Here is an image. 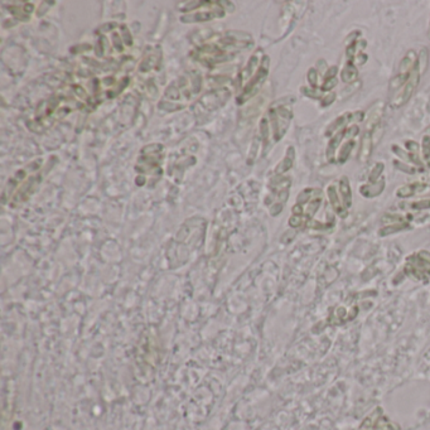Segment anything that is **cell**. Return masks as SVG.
Masks as SVG:
<instances>
[{"label":"cell","mask_w":430,"mask_h":430,"mask_svg":"<svg viewBox=\"0 0 430 430\" xmlns=\"http://www.w3.org/2000/svg\"><path fill=\"white\" fill-rule=\"evenodd\" d=\"M254 42L250 34L242 32H227L223 36L211 40L210 43L201 46L196 52V58L203 65L215 66L233 58L236 52L242 48H249Z\"/></svg>","instance_id":"6da1fadb"},{"label":"cell","mask_w":430,"mask_h":430,"mask_svg":"<svg viewBox=\"0 0 430 430\" xmlns=\"http://www.w3.org/2000/svg\"><path fill=\"white\" fill-rule=\"evenodd\" d=\"M42 176L39 173L25 174V170L18 172L16 176L10 178L9 186L6 187L5 193L9 197V206L17 207L22 204L33 195V192L39 186Z\"/></svg>","instance_id":"7a4b0ae2"},{"label":"cell","mask_w":430,"mask_h":430,"mask_svg":"<svg viewBox=\"0 0 430 430\" xmlns=\"http://www.w3.org/2000/svg\"><path fill=\"white\" fill-rule=\"evenodd\" d=\"M291 118H293V111L289 105L287 104L279 105L278 102L271 105L268 114V123H269V127H271L272 136L275 142H279L287 133Z\"/></svg>","instance_id":"3957f363"},{"label":"cell","mask_w":430,"mask_h":430,"mask_svg":"<svg viewBox=\"0 0 430 430\" xmlns=\"http://www.w3.org/2000/svg\"><path fill=\"white\" fill-rule=\"evenodd\" d=\"M404 272L416 282L427 283L430 280V252L427 250L419 251L406 259Z\"/></svg>","instance_id":"277c9868"},{"label":"cell","mask_w":430,"mask_h":430,"mask_svg":"<svg viewBox=\"0 0 430 430\" xmlns=\"http://www.w3.org/2000/svg\"><path fill=\"white\" fill-rule=\"evenodd\" d=\"M161 154H163V145L153 144L143 149L140 153V158L136 163V170L142 174H152L158 176L161 174Z\"/></svg>","instance_id":"5b68a950"},{"label":"cell","mask_w":430,"mask_h":430,"mask_svg":"<svg viewBox=\"0 0 430 430\" xmlns=\"http://www.w3.org/2000/svg\"><path fill=\"white\" fill-rule=\"evenodd\" d=\"M269 65H270V58L269 56H264L261 59V63L257 68V71L252 74V77L249 80V82L244 86L242 89V93L238 97V104H244V102L248 101L249 99L254 96L257 91L260 90V87L263 86V84L265 82L268 74H269Z\"/></svg>","instance_id":"8992f818"},{"label":"cell","mask_w":430,"mask_h":430,"mask_svg":"<svg viewBox=\"0 0 430 430\" xmlns=\"http://www.w3.org/2000/svg\"><path fill=\"white\" fill-rule=\"evenodd\" d=\"M420 77L421 74L420 71H419L418 63H416V66H415L414 70H412V73H410L409 80L406 81V84L402 86V90L400 91L393 100H391L390 102L391 108H401V106L405 105L406 102L410 100V97L412 96V93L415 92V90H416V87H418L419 82H420Z\"/></svg>","instance_id":"52a82bcc"},{"label":"cell","mask_w":430,"mask_h":430,"mask_svg":"<svg viewBox=\"0 0 430 430\" xmlns=\"http://www.w3.org/2000/svg\"><path fill=\"white\" fill-rule=\"evenodd\" d=\"M397 425L391 423L382 412L381 408H377L370 416L362 421L361 427L357 430H397Z\"/></svg>","instance_id":"ba28073f"},{"label":"cell","mask_w":430,"mask_h":430,"mask_svg":"<svg viewBox=\"0 0 430 430\" xmlns=\"http://www.w3.org/2000/svg\"><path fill=\"white\" fill-rule=\"evenodd\" d=\"M226 1H218L217 5L215 6L214 9H211L210 12H198L195 13V14H187V16H183L180 18L183 23H197V22H207L214 18H221V17L225 16V5Z\"/></svg>","instance_id":"9c48e42d"},{"label":"cell","mask_w":430,"mask_h":430,"mask_svg":"<svg viewBox=\"0 0 430 430\" xmlns=\"http://www.w3.org/2000/svg\"><path fill=\"white\" fill-rule=\"evenodd\" d=\"M356 314H357L356 306L352 308L351 312L344 309L343 306H340V308H336V309L333 310V313H332L331 317H329L328 319V323L331 325H340L343 324V323L348 322V321H351L352 318H355Z\"/></svg>","instance_id":"30bf717a"},{"label":"cell","mask_w":430,"mask_h":430,"mask_svg":"<svg viewBox=\"0 0 430 430\" xmlns=\"http://www.w3.org/2000/svg\"><path fill=\"white\" fill-rule=\"evenodd\" d=\"M372 148H374V142H372V135L371 133L365 131L362 135V139H361V146H359V152L357 158L361 163H365L370 159L372 153Z\"/></svg>","instance_id":"8fae6325"},{"label":"cell","mask_w":430,"mask_h":430,"mask_svg":"<svg viewBox=\"0 0 430 430\" xmlns=\"http://www.w3.org/2000/svg\"><path fill=\"white\" fill-rule=\"evenodd\" d=\"M385 188V179L381 177L377 182L375 183H368L365 184L359 188V193L365 197V198H374V197H377L378 195L382 193Z\"/></svg>","instance_id":"7c38bea8"},{"label":"cell","mask_w":430,"mask_h":430,"mask_svg":"<svg viewBox=\"0 0 430 430\" xmlns=\"http://www.w3.org/2000/svg\"><path fill=\"white\" fill-rule=\"evenodd\" d=\"M327 195H328V199H329V203H331L332 208L333 211L336 212L337 215H340V217H346L347 216V210L344 208V206L340 203V199L338 197V192L336 187L334 186H329L327 188Z\"/></svg>","instance_id":"4fadbf2b"},{"label":"cell","mask_w":430,"mask_h":430,"mask_svg":"<svg viewBox=\"0 0 430 430\" xmlns=\"http://www.w3.org/2000/svg\"><path fill=\"white\" fill-rule=\"evenodd\" d=\"M382 115H384V102L380 101L378 102V108H375L371 114L368 115V120L365 125V131L372 133L375 127L380 125Z\"/></svg>","instance_id":"5bb4252c"},{"label":"cell","mask_w":430,"mask_h":430,"mask_svg":"<svg viewBox=\"0 0 430 430\" xmlns=\"http://www.w3.org/2000/svg\"><path fill=\"white\" fill-rule=\"evenodd\" d=\"M340 195L342 202H343V206L346 210L351 208L352 206V189H351L350 180L346 176H343L340 180Z\"/></svg>","instance_id":"9a60e30c"},{"label":"cell","mask_w":430,"mask_h":430,"mask_svg":"<svg viewBox=\"0 0 430 430\" xmlns=\"http://www.w3.org/2000/svg\"><path fill=\"white\" fill-rule=\"evenodd\" d=\"M425 188H428L427 184L424 183H412V184H406V186L400 187L396 191V196L400 198H409L416 195L418 192H423Z\"/></svg>","instance_id":"2e32d148"},{"label":"cell","mask_w":430,"mask_h":430,"mask_svg":"<svg viewBox=\"0 0 430 430\" xmlns=\"http://www.w3.org/2000/svg\"><path fill=\"white\" fill-rule=\"evenodd\" d=\"M344 138V129L343 130L338 131V133L334 134L333 138H331L328 143V146H327V152H325V155H327V159H328L329 163H333L336 161V152H337L338 146H340V142L342 139Z\"/></svg>","instance_id":"e0dca14e"},{"label":"cell","mask_w":430,"mask_h":430,"mask_svg":"<svg viewBox=\"0 0 430 430\" xmlns=\"http://www.w3.org/2000/svg\"><path fill=\"white\" fill-rule=\"evenodd\" d=\"M357 77H358V70L355 65H353L352 61H348L344 66V68L340 72V78L346 84H353L356 82Z\"/></svg>","instance_id":"ac0fdd59"},{"label":"cell","mask_w":430,"mask_h":430,"mask_svg":"<svg viewBox=\"0 0 430 430\" xmlns=\"http://www.w3.org/2000/svg\"><path fill=\"white\" fill-rule=\"evenodd\" d=\"M391 149H393V152L395 153L399 158H401L402 161H405L408 164L409 163H412V164L419 165L420 168H423V163H421V161L418 158V155L416 154H412V153L405 152V150H402V149L397 145H393V148Z\"/></svg>","instance_id":"d6986e66"},{"label":"cell","mask_w":430,"mask_h":430,"mask_svg":"<svg viewBox=\"0 0 430 430\" xmlns=\"http://www.w3.org/2000/svg\"><path fill=\"white\" fill-rule=\"evenodd\" d=\"M295 158V150L293 146H289L288 150H287V157L284 158V161L280 163V164L276 167L275 172L276 174H284L285 172H288L291 167H293V163H294Z\"/></svg>","instance_id":"ffe728a7"},{"label":"cell","mask_w":430,"mask_h":430,"mask_svg":"<svg viewBox=\"0 0 430 430\" xmlns=\"http://www.w3.org/2000/svg\"><path fill=\"white\" fill-rule=\"evenodd\" d=\"M410 229V225L409 222H402V223H396V225H389V226H385L378 231V235L381 237H385L387 235H393V233H396V232L404 231V230Z\"/></svg>","instance_id":"44dd1931"},{"label":"cell","mask_w":430,"mask_h":430,"mask_svg":"<svg viewBox=\"0 0 430 430\" xmlns=\"http://www.w3.org/2000/svg\"><path fill=\"white\" fill-rule=\"evenodd\" d=\"M346 124H347V115L340 116V118L336 119V120L329 125L327 131H325V136H328L329 138V136L333 135V133H336L337 130L338 131L343 130V129H346Z\"/></svg>","instance_id":"7402d4cb"},{"label":"cell","mask_w":430,"mask_h":430,"mask_svg":"<svg viewBox=\"0 0 430 430\" xmlns=\"http://www.w3.org/2000/svg\"><path fill=\"white\" fill-rule=\"evenodd\" d=\"M353 146H355V142H353V140H350V142H347L346 144H344V145L340 148V154H338V159H337L340 164H343V163H346L347 159L350 158V154H351V152H352Z\"/></svg>","instance_id":"603a6c76"},{"label":"cell","mask_w":430,"mask_h":430,"mask_svg":"<svg viewBox=\"0 0 430 430\" xmlns=\"http://www.w3.org/2000/svg\"><path fill=\"white\" fill-rule=\"evenodd\" d=\"M409 220V216L408 218H404L402 216L400 215H395V214H386L382 216L381 218V222L389 226V225H396V223H402V222H408Z\"/></svg>","instance_id":"cb8c5ba5"},{"label":"cell","mask_w":430,"mask_h":430,"mask_svg":"<svg viewBox=\"0 0 430 430\" xmlns=\"http://www.w3.org/2000/svg\"><path fill=\"white\" fill-rule=\"evenodd\" d=\"M401 207H405L404 210H409V208H412V210H416V211L428 210V208H430V198L420 199V201L412 202V203H402Z\"/></svg>","instance_id":"d4e9b609"},{"label":"cell","mask_w":430,"mask_h":430,"mask_svg":"<svg viewBox=\"0 0 430 430\" xmlns=\"http://www.w3.org/2000/svg\"><path fill=\"white\" fill-rule=\"evenodd\" d=\"M384 168H385V164L382 163V161H378V163H376V164L374 165V168H372L371 172H370V176H368V182L370 183L377 182V180L381 178V174H382V172H384Z\"/></svg>","instance_id":"484cf974"},{"label":"cell","mask_w":430,"mask_h":430,"mask_svg":"<svg viewBox=\"0 0 430 430\" xmlns=\"http://www.w3.org/2000/svg\"><path fill=\"white\" fill-rule=\"evenodd\" d=\"M428 63H429V54H428V51L427 48H423L419 53V57H418V67H419V71H420V74L423 76L424 72L427 71V67H428Z\"/></svg>","instance_id":"4316f807"},{"label":"cell","mask_w":430,"mask_h":430,"mask_svg":"<svg viewBox=\"0 0 430 430\" xmlns=\"http://www.w3.org/2000/svg\"><path fill=\"white\" fill-rule=\"evenodd\" d=\"M421 155H423V159L428 161V164L430 165V136L424 135L423 136V142H421Z\"/></svg>","instance_id":"83f0119b"},{"label":"cell","mask_w":430,"mask_h":430,"mask_svg":"<svg viewBox=\"0 0 430 430\" xmlns=\"http://www.w3.org/2000/svg\"><path fill=\"white\" fill-rule=\"evenodd\" d=\"M302 93L305 95L306 97H310V99L318 100L322 99V91L318 90V89H313V87H302Z\"/></svg>","instance_id":"f1b7e54d"},{"label":"cell","mask_w":430,"mask_h":430,"mask_svg":"<svg viewBox=\"0 0 430 430\" xmlns=\"http://www.w3.org/2000/svg\"><path fill=\"white\" fill-rule=\"evenodd\" d=\"M306 80L309 82L310 87L313 89H317L318 87V72H317L316 68H310L308 73H306Z\"/></svg>","instance_id":"f546056e"},{"label":"cell","mask_w":430,"mask_h":430,"mask_svg":"<svg viewBox=\"0 0 430 430\" xmlns=\"http://www.w3.org/2000/svg\"><path fill=\"white\" fill-rule=\"evenodd\" d=\"M337 85H338V77L327 78V80H324V82H323L322 87H321V91H322V92H328V91L333 90Z\"/></svg>","instance_id":"4dcf8cb0"},{"label":"cell","mask_w":430,"mask_h":430,"mask_svg":"<svg viewBox=\"0 0 430 430\" xmlns=\"http://www.w3.org/2000/svg\"><path fill=\"white\" fill-rule=\"evenodd\" d=\"M304 225H306L304 217L291 216L290 218H289V226H290L291 229H299V227L304 226Z\"/></svg>","instance_id":"1f68e13d"},{"label":"cell","mask_w":430,"mask_h":430,"mask_svg":"<svg viewBox=\"0 0 430 430\" xmlns=\"http://www.w3.org/2000/svg\"><path fill=\"white\" fill-rule=\"evenodd\" d=\"M394 165H395V167H396L399 170L404 172V173L415 174V172H416V169H415V168L412 167V165L405 164V163H402V161H394Z\"/></svg>","instance_id":"d6a6232c"},{"label":"cell","mask_w":430,"mask_h":430,"mask_svg":"<svg viewBox=\"0 0 430 430\" xmlns=\"http://www.w3.org/2000/svg\"><path fill=\"white\" fill-rule=\"evenodd\" d=\"M359 86H361V81H356V82H353V84L350 85V87L347 86V89H344V90L342 91V93H340V97H343L344 99V97L351 96V95H352L355 91L358 90Z\"/></svg>","instance_id":"836d02e7"},{"label":"cell","mask_w":430,"mask_h":430,"mask_svg":"<svg viewBox=\"0 0 430 430\" xmlns=\"http://www.w3.org/2000/svg\"><path fill=\"white\" fill-rule=\"evenodd\" d=\"M336 96H337V95H336L334 92L327 93L325 96H323L322 99H321V106H322V108H328L329 105H332V104L334 102Z\"/></svg>","instance_id":"e575fe53"},{"label":"cell","mask_w":430,"mask_h":430,"mask_svg":"<svg viewBox=\"0 0 430 430\" xmlns=\"http://www.w3.org/2000/svg\"><path fill=\"white\" fill-rule=\"evenodd\" d=\"M358 133H359V127L357 126V125H352V126L346 127V129H344V138H346V139H352V138H355L356 135H358Z\"/></svg>","instance_id":"d590c367"},{"label":"cell","mask_w":430,"mask_h":430,"mask_svg":"<svg viewBox=\"0 0 430 430\" xmlns=\"http://www.w3.org/2000/svg\"><path fill=\"white\" fill-rule=\"evenodd\" d=\"M367 59H368V56L367 54H366V53H358V54H356V56H355V58H353V65L356 66V67H359V66H362V65H365L366 62H367Z\"/></svg>","instance_id":"8d00e7d4"},{"label":"cell","mask_w":430,"mask_h":430,"mask_svg":"<svg viewBox=\"0 0 430 430\" xmlns=\"http://www.w3.org/2000/svg\"><path fill=\"white\" fill-rule=\"evenodd\" d=\"M406 148H408V152L412 153V154H416L419 152V144L416 142H412V140H409V142L405 143Z\"/></svg>","instance_id":"74e56055"},{"label":"cell","mask_w":430,"mask_h":430,"mask_svg":"<svg viewBox=\"0 0 430 430\" xmlns=\"http://www.w3.org/2000/svg\"><path fill=\"white\" fill-rule=\"evenodd\" d=\"M358 36H361V32H359V31L352 32V33H351L350 36H348V38H347V39H346L347 47L351 46V44L356 43V42H357V37H358Z\"/></svg>","instance_id":"f35d334b"},{"label":"cell","mask_w":430,"mask_h":430,"mask_svg":"<svg viewBox=\"0 0 430 430\" xmlns=\"http://www.w3.org/2000/svg\"><path fill=\"white\" fill-rule=\"evenodd\" d=\"M337 73H338V67L337 66H332V67L328 68V71L325 72V80L327 78H333V77H337Z\"/></svg>","instance_id":"ab89813d"},{"label":"cell","mask_w":430,"mask_h":430,"mask_svg":"<svg viewBox=\"0 0 430 430\" xmlns=\"http://www.w3.org/2000/svg\"><path fill=\"white\" fill-rule=\"evenodd\" d=\"M317 67H318V72H321L322 74H325V72L328 71V68L327 67V63H325L324 59H319L318 62H317Z\"/></svg>","instance_id":"60d3db41"},{"label":"cell","mask_w":430,"mask_h":430,"mask_svg":"<svg viewBox=\"0 0 430 430\" xmlns=\"http://www.w3.org/2000/svg\"><path fill=\"white\" fill-rule=\"evenodd\" d=\"M425 135H429L430 136V126L428 127L427 130H425Z\"/></svg>","instance_id":"b9f144b4"},{"label":"cell","mask_w":430,"mask_h":430,"mask_svg":"<svg viewBox=\"0 0 430 430\" xmlns=\"http://www.w3.org/2000/svg\"><path fill=\"white\" fill-rule=\"evenodd\" d=\"M429 38H430V23H429Z\"/></svg>","instance_id":"7bdbcfd3"}]
</instances>
